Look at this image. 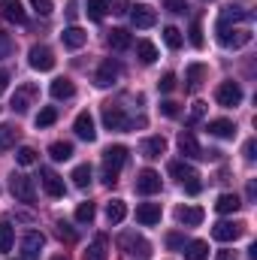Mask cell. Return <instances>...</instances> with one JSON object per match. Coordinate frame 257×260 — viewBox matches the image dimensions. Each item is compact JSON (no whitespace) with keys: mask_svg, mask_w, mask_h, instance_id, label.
<instances>
[{"mask_svg":"<svg viewBox=\"0 0 257 260\" xmlns=\"http://www.w3.org/2000/svg\"><path fill=\"white\" fill-rule=\"evenodd\" d=\"M206 76H209V70H206L203 64H191L188 67V73H185V82H188L185 88H188V91H200L203 82H206Z\"/></svg>","mask_w":257,"mask_h":260,"instance_id":"obj_23","label":"cell"},{"mask_svg":"<svg viewBox=\"0 0 257 260\" xmlns=\"http://www.w3.org/2000/svg\"><path fill=\"white\" fill-rule=\"evenodd\" d=\"M176 85H179V79H176V73H164V76H160V82H157V88H160L164 94H170V91H176Z\"/></svg>","mask_w":257,"mask_h":260,"instance_id":"obj_42","label":"cell"},{"mask_svg":"<svg viewBox=\"0 0 257 260\" xmlns=\"http://www.w3.org/2000/svg\"><path fill=\"white\" fill-rule=\"evenodd\" d=\"M109 12V3L106 0H88V18L91 21H103Z\"/></svg>","mask_w":257,"mask_h":260,"instance_id":"obj_36","label":"cell"},{"mask_svg":"<svg viewBox=\"0 0 257 260\" xmlns=\"http://www.w3.org/2000/svg\"><path fill=\"white\" fill-rule=\"evenodd\" d=\"M12 55V40L6 34H0V58H9Z\"/></svg>","mask_w":257,"mask_h":260,"instance_id":"obj_50","label":"cell"},{"mask_svg":"<svg viewBox=\"0 0 257 260\" xmlns=\"http://www.w3.org/2000/svg\"><path fill=\"white\" fill-rule=\"evenodd\" d=\"M118 73H121L118 61H112V58H109V61H103V64H100L97 76H94V85H97V88H109V85L118 79Z\"/></svg>","mask_w":257,"mask_h":260,"instance_id":"obj_15","label":"cell"},{"mask_svg":"<svg viewBox=\"0 0 257 260\" xmlns=\"http://www.w3.org/2000/svg\"><path fill=\"white\" fill-rule=\"evenodd\" d=\"M179 148H182V154L185 157H200V142H197V136H194L191 130H185L182 136H179Z\"/></svg>","mask_w":257,"mask_h":260,"instance_id":"obj_28","label":"cell"},{"mask_svg":"<svg viewBox=\"0 0 257 260\" xmlns=\"http://www.w3.org/2000/svg\"><path fill=\"white\" fill-rule=\"evenodd\" d=\"M136 58H139L142 64H154V61H157V49H154V43L139 40V43H136Z\"/></svg>","mask_w":257,"mask_h":260,"instance_id":"obj_32","label":"cell"},{"mask_svg":"<svg viewBox=\"0 0 257 260\" xmlns=\"http://www.w3.org/2000/svg\"><path fill=\"white\" fill-rule=\"evenodd\" d=\"M112 12H127V3H124V0H118V3L112 6Z\"/></svg>","mask_w":257,"mask_h":260,"instance_id":"obj_54","label":"cell"},{"mask_svg":"<svg viewBox=\"0 0 257 260\" xmlns=\"http://www.w3.org/2000/svg\"><path fill=\"white\" fill-rule=\"evenodd\" d=\"M242 233H245V224H239V221H218L212 227V239H218V242H236Z\"/></svg>","mask_w":257,"mask_h":260,"instance_id":"obj_8","label":"cell"},{"mask_svg":"<svg viewBox=\"0 0 257 260\" xmlns=\"http://www.w3.org/2000/svg\"><path fill=\"white\" fill-rule=\"evenodd\" d=\"M203 115H206V103H200V100H197V103L191 106V115H188V124H197V121H200Z\"/></svg>","mask_w":257,"mask_h":260,"instance_id":"obj_46","label":"cell"},{"mask_svg":"<svg viewBox=\"0 0 257 260\" xmlns=\"http://www.w3.org/2000/svg\"><path fill=\"white\" fill-rule=\"evenodd\" d=\"M160 115H164V118H176V115H179V103L164 100V103H160Z\"/></svg>","mask_w":257,"mask_h":260,"instance_id":"obj_45","label":"cell"},{"mask_svg":"<svg viewBox=\"0 0 257 260\" xmlns=\"http://www.w3.org/2000/svg\"><path fill=\"white\" fill-rule=\"evenodd\" d=\"M239 206H242V200L236 194H221L215 200V212H221V215H233V212H239Z\"/></svg>","mask_w":257,"mask_h":260,"instance_id":"obj_26","label":"cell"},{"mask_svg":"<svg viewBox=\"0 0 257 260\" xmlns=\"http://www.w3.org/2000/svg\"><path fill=\"white\" fill-rule=\"evenodd\" d=\"M37 97H40V88H37L34 82H24V85H18V88H15V94H12V103H9V106H12L15 112H27V109L34 106V100H37Z\"/></svg>","mask_w":257,"mask_h":260,"instance_id":"obj_7","label":"cell"},{"mask_svg":"<svg viewBox=\"0 0 257 260\" xmlns=\"http://www.w3.org/2000/svg\"><path fill=\"white\" fill-rule=\"evenodd\" d=\"M49 154H52V160H70L73 157V142H52L49 145Z\"/></svg>","mask_w":257,"mask_h":260,"instance_id":"obj_35","label":"cell"},{"mask_svg":"<svg viewBox=\"0 0 257 260\" xmlns=\"http://www.w3.org/2000/svg\"><path fill=\"white\" fill-rule=\"evenodd\" d=\"M215 100H218V106H224V109L239 106V103H242V88H239V82H233V79L221 82V85L215 88Z\"/></svg>","mask_w":257,"mask_h":260,"instance_id":"obj_6","label":"cell"},{"mask_svg":"<svg viewBox=\"0 0 257 260\" xmlns=\"http://www.w3.org/2000/svg\"><path fill=\"white\" fill-rule=\"evenodd\" d=\"M130 21L136 24V27H154V21H157V12L148 6V3H133L130 6Z\"/></svg>","mask_w":257,"mask_h":260,"instance_id":"obj_11","label":"cell"},{"mask_svg":"<svg viewBox=\"0 0 257 260\" xmlns=\"http://www.w3.org/2000/svg\"><path fill=\"white\" fill-rule=\"evenodd\" d=\"M9 191H12L15 200H21V203H34V197H37L34 182H30L27 176H21V173H12V179H9Z\"/></svg>","mask_w":257,"mask_h":260,"instance_id":"obj_9","label":"cell"},{"mask_svg":"<svg viewBox=\"0 0 257 260\" xmlns=\"http://www.w3.org/2000/svg\"><path fill=\"white\" fill-rule=\"evenodd\" d=\"M94 215H97L94 203H79V206H76V221H79V224H91Z\"/></svg>","mask_w":257,"mask_h":260,"instance_id":"obj_39","label":"cell"},{"mask_svg":"<svg viewBox=\"0 0 257 260\" xmlns=\"http://www.w3.org/2000/svg\"><path fill=\"white\" fill-rule=\"evenodd\" d=\"M106 257H109V239L100 233V236H94V242L88 245L85 260H106Z\"/></svg>","mask_w":257,"mask_h":260,"instance_id":"obj_24","label":"cell"},{"mask_svg":"<svg viewBox=\"0 0 257 260\" xmlns=\"http://www.w3.org/2000/svg\"><path fill=\"white\" fill-rule=\"evenodd\" d=\"M106 218H109V224H121L127 218V203L124 200H109L106 203Z\"/></svg>","mask_w":257,"mask_h":260,"instance_id":"obj_27","label":"cell"},{"mask_svg":"<svg viewBox=\"0 0 257 260\" xmlns=\"http://www.w3.org/2000/svg\"><path fill=\"white\" fill-rule=\"evenodd\" d=\"M103 124L109 130H130V127H145V118H127V112L121 109V106H112V103H106L103 106Z\"/></svg>","mask_w":257,"mask_h":260,"instance_id":"obj_2","label":"cell"},{"mask_svg":"<svg viewBox=\"0 0 257 260\" xmlns=\"http://www.w3.org/2000/svg\"><path fill=\"white\" fill-rule=\"evenodd\" d=\"M106 43H109V49H115V52H124V49H130V34L124 30V27H115V30H109Z\"/></svg>","mask_w":257,"mask_h":260,"instance_id":"obj_29","label":"cell"},{"mask_svg":"<svg viewBox=\"0 0 257 260\" xmlns=\"http://www.w3.org/2000/svg\"><path fill=\"white\" fill-rule=\"evenodd\" d=\"M236 21H251V12H245V9H239V6H227L224 12H221V18H218V27H233Z\"/></svg>","mask_w":257,"mask_h":260,"instance_id":"obj_22","label":"cell"},{"mask_svg":"<svg viewBox=\"0 0 257 260\" xmlns=\"http://www.w3.org/2000/svg\"><path fill=\"white\" fill-rule=\"evenodd\" d=\"M164 43H167L170 49H182L185 37H182V30H179V27H164Z\"/></svg>","mask_w":257,"mask_h":260,"instance_id":"obj_40","label":"cell"},{"mask_svg":"<svg viewBox=\"0 0 257 260\" xmlns=\"http://www.w3.org/2000/svg\"><path fill=\"white\" fill-rule=\"evenodd\" d=\"M6 85H9V76H6V73H0V94L6 91Z\"/></svg>","mask_w":257,"mask_h":260,"instance_id":"obj_55","label":"cell"},{"mask_svg":"<svg viewBox=\"0 0 257 260\" xmlns=\"http://www.w3.org/2000/svg\"><path fill=\"white\" fill-rule=\"evenodd\" d=\"M15 160H18L21 167H34V164H37V151H34L30 145H21V148L15 151Z\"/></svg>","mask_w":257,"mask_h":260,"instance_id":"obj_41","label":"cell"},{"mask_svg":"<svg viewBox=\"0 0 257 260\" xmlns=\"http://www.w3.org/2000/svg\"><path fill=\"white\" fill-rule=\"evenodd\" d=\"M76 15H79V3L70 0V3H67V18H76Z\"/></svg>","mask_w":257,"mask_h":260,"instance_id":"obj_52","label":"cell"},{"mask_svg":"<svg viewBox=\"0 0 257 260\" xmlns=\"http://www.w3.org/2000/svg\"><path fill=\"white\" fill-rule=\"evenodd\" d=\"M218 30V43L224 46V49H242V46H248L251 43V30L248 27H215Z\"/></svg>","mask_w":257,"mask_h":260,"instance_id":"obj_5","label":"cell"},{"mask_svg":"<svg viewBox=\"0 0 257 260\" xmlns=\"http://www.w3.org/2000/svg\"><path fill=\"white\" fill-rule=\"evenodd\" d=\"M127 164V148L124 145H109L103 151V185L112 188L118 182V170Z\"/></svg>","mask_w":257,"mask_h":260,"instance_id":"obj_1","label":"cell"},{"mask_svg":"<svg viewBox=\"0 0 257 260\" xmlns=\"http://www.w3.org/2000/svg\"><path fill=\"white\" fill-rule=\"evenodd\" d=\"M55 227H58V236H61L64 242H76V230H73V227H70L67 221H58Z\"/></svg>","mask_w":257,"mask_h":260,"instance_id":"obj_44","label":"cell"},{"mask_svg":"<svg viewBox=\"0 0 257 260\" xmlns=\"http://www.w3.org/2000/svg\"><path fill=\"white\" fill-rule=\"evenodd\" d=\"M136 221H139L142 227L160 224V203H139V206H136Z\"/></svg>","mask_w":257,"mask_h":260,"instance_id":"obj_14","label":"cell"},{"mask_svg":"<svg viewBox=\"0 0 257 260\" xmlns=\"http://www.w3.org/2000/svg\"><path fill=\"white\" fill-rule=\"evenodd\" d=\"M73 130H76V136L85 139V142H94V139H97V130H94V118H91V112H79L76 121H73Z\"/></svg>","mask_w":257,"mask_h":260,"instance_id":"obj_16","label":"cell"},{"mask_svg":"<svg viewBox=\"0 0 257 260\" xmlns=\"http://www.w3.org/2000/svg\"><path fill=\"white\" fill-rule=\"evenodd\" d=\"M43 191L49 197H64V179L55 173V170H43Z\"/></svg>","mask_w":257,"mask_h":260,"instance_id":"obj_20","label":"cell"},{"mask_svg":"<svg viewBox=\"0 0 257 260\" xmlns=\"http://www.w3.org/2000/svg\"><path fill=\"white\" fill-rule=\"evenodd\" d=\"M203 43H206V40H203V24H200V21H194V24H191V46H194V49H203Z\"/></svg>","mask_w":257,"mask_h":260,"instance_id":"obj_43","label":"cell"},{"mask_svg":"<svg viewBox=\"0 0 257 260\" xmlns=\"http://www.w3.org/2000/svg\"><path fill=\"white\" fill-rule=\"evenodd\" d=\"M121 248L127 251L130 257H139V260H148L151 257V242L145 239V236H139V233H133V230H127V233H121Z\"/></svg>","mask_w":257,"mask_h":260,"instance_id":"obj_4","label":"cell"},{"mask_svg":"<svg viewBox=\"0 0 257 260\" xmlns=\"http://www.w3.org/2000/svg\"><path fill=\"white\" fill-rule=\"evenodd\" d=\"M12 242H15V233H12V224L3 218L0 221V251H12Z\"/></svg>","mask_w":257,"mask_h":260,"instance_id":"obj_37","label":"cell"},{"mask_svg":"<svg viewBox=\"0 0 257 260\" xmlns=\"http://www.w3.org/2000/svg\"><path fill=\"white\" fill-rule=\"evenodd\" d=\"M203 218H206V212H203L200 206H179V209H176V221L185 224V227H197V224H203Z\"/></svg>","mask_w":257,"mask_h":260,"instance_id":"obj_18","label":"cell"},{"mask_svg":"<svg viewBox=\"0 0 257 260\" xmlns=\"http://www.w3.org/2000/svg\"><path fill=\"white\" fill-rule=\"evenodd\" d=\"M0 18L9 21V24H24L27 12H24L21 0H0Z\"/></svg>","mask_w":257,"mask_h":260,"instance_id":"obj_12","label":"cell"},{"mask_svg":"<svg viewBox=\"0 0 257 260\" xmlns=\"http://www.w3.org/2000/svg\"><path fill=\"white\" fill-rule=\"evenodd\" d=\"M61 40H64L67 49H82V46L88 43V34H85L82 27H76V24H73V27H67L64 34H61Z\"/></svg>","mask_w":257,"mask_h":260,"instance_id":"obj_25","label":"cell"},{"mask_svg":"<svg viewBox=\"0 0 257 260\" xmlns=\"http://www.w3.org/2000/svg\"><path fill=\"white\" fill-rule=\"evenodd\" d=\"M215 260H236V251H227V248H224V251L215 254Z\"/></svg>","mask_w":257,"mask_h":260,"instance_id":"obj_53","label":"cell"},{"mask_svg":"<svg viewBox=\"0 0 257 260\" xmlns=\"http://www.w3.org/2000/svg\"><path fill=\"white\" fill-rule=\"evenodd\" d=\"M167 245H170V248H185L188 242H185L182 233H170V236H167Z\"/></svg>","mask_w":257,"mask_h":260,"instance_id":"obj_48","label":"cell"},{"mask_svg":"<svg viewBox=\"0 0 257 260\" xmlns=\"http://www.w3.org/2000/svg\"><path fill=\"white\" fill-rule=\"evenodd\" d=\"M73 94H76V85H73L70 79H55V82H52V97H55V100H70Z\"/></svg>","mask_w":257,"mask_h":260,"instance_id":"obj_31","label":"cell"},{"mask_svg":"<svg viewBox=\"0 0 257 260\" xmlns=\"http://www.w3.org/2000/svg\"><path fill=\"white\" fill-rule=\"evenodd\" d=\"M15 139H18V127H12V124H0V154L9 151V148L15 145Z\"/></svg>","mask_w":257,"mask_h":260,"instance_id":"obj_34","label":"cell"},{"mask_svg":"<svg viewBox=\"0 0 257 260\" xmlns=\"http://www.w3.org/2000/svg\"><path fill=\"white\" fill-rule=\"evenodd\" d=\"M55 121H58V109L55 106H46V109L37 112V127H52Z\"/></svg>","mask_w":257,"mask_h":260,"instance_id":"obj_38","label":"cell"},{"mask_svg":"<svg viewBox=\"0 0 257 260\" xmlns=\"http://www.w3.org/2000/svg\"><path fill=\"white\" fill-rule=\"evenodd\" d=\"M185 260H209V242L194 239L185 245Z\"/></svg>","mask_w":257,"mask_h":260,"instance_id":"obj_30","label":"cell"},{"mask_svg":"<svg viewBox=\"0 0 257 260\" xmlns=\"http://www.w3.org/2000/svg\"><path fill=\"white\" fill-rule=\"evenodd\" d=\"M27 58H30V67H34V70H40V73L55 70V55H52V49H49V46H34V49L27 52Z\"/></svg>","mask_w":257,"mask_h":260,"instance_id":"obj_10","label":"cell"},{"mask_svg":"<svg viewBox=\"0 0 257 260\" xmlns=\"http://www.w3.org/2000/svg\"><path fill=\"white\" fill-rule=\"evenodd\" d=\"M209 133L218 136V139H233L236 136V124L230 118H212L209 121Z\"/></svg>","mask_w":257,"mask_h":260,"instance_id":"obj_21","label":"cell"},{"mask_svg":"<svg viewBox=\"0 0 257 260\" xmlns=\"http://www.w3.org/2000/svg\"><path fill=\"white\" fill-rule=\"evenodd\" d=\"M160 191V173H154V170H142L139 176H136V194L142 197H151Z\"/></svg>","mask_w":257,"mask_h":260,"instance_id":"obj_13","label":"cell"},{"mask_svg":"<svg viewBox=\"0 0 257 260\" xmlns=\"http://www.w3.org/2000/svg\"><path fill=\"white\" fill-rule=\"evenodd\" d=\"M30 6H34L40 15H52V9H55V6H52V0H30Z\"/></svg>","mask_w":257,"mask_h":260,"instance_id":"obj_47","label":"cell"},{"mask_svg":"<svg viewBox=\"0 0 257 260\" xmlns=\"http://www.w3.org/2000/svg\"><path fill=\"white\" fill-rule=\"evenodd\" d=\"M52 260H67V257H61V254H58V257H52Z\"/></svg>","mask_w":257,"mask_h":260,"instance_id":"obj_56","label":"cell"},{"mask_svg":"<svg viewBox=\"0 0 257 260\" xmlns=\"http://www.w3.org/2000/svg\"><path fill=\"white\" fill-rule=\"evenodd\" d=\"M70 179H73V185H76L79 191H85V188L91 185V167H88V164H79V167L73 170V176H70Z\"/></svg>","mask_w":257,"mask_h":260,"instance_id":"obj_33","label":"cell"},{"mask_svg":"<svg viewBox=\"0 0 257 260\" xmlns=\"http://www.w3.org/2000/svg\"><path fill=\"white\" fill-rule=\"evenodd\" d=\"M167 9L176 12V15H182V12L188 9V0H167Z\"/></svg>","mask_w":257,"mask_h":260,"instance_id":"obj_49","label":"cell"},{"mask_svg":"<svg viewBox=\"0 0 257 260\" xmlns=\"http://www.w3.org/2000/svg\"><path fill=\"white\" fill-rule=\"evenodd\" d=\"M254 151H257V142H254V139H248V142H245V148H242V154H245V160H248V164H254V157H257Z\"/></svg>","mask_w":257,"mask_h":260,"instance_id":"obj_51","label":"cell"},{"mask_svg":"<svg viewBox=\"0 0 257 260\" xmlns=\"http://www.w3.org/2000/svg\"><path fill=\"white\" fill-rule=\"evenodd\" d=\"M170 176L179 179V182L185 185L188 194H200V191H203V185H200V173L194 170L191 164H185V160H173V164H170Z\"/></svg>","mask_w":257,"mask_h":260,"instance_id":"obj_3","label":"cell"},{"mask_svg":"<svg viewBox=\"0 0 257 260\" xmlns=\"http://www.w3.org/2000/svg\"><path fill=\"white\" fill-rule=\"evenodd\" d=\"M43 245H46V236H43V233H37V230L24 233V239H21V248H24V257H27V260H40Z\"/></svg>","mask_w":257,"mask_h":260,"instance_id":"obj_17","label":"cell"},{"mask_svg":"<svg viewBox=\"0 0 257 260\" xmlns=\"http://www.w3.org/2000/svg\"><path fill=\"white\" fill-rule=\"evenodd\" d=\"M139 151H142V157H148V160H157V157L167 151V139H164V136H148V139H142Z\"/></svg>","mask_w":257,"mask_h":260,"instance_id":"obj_19","label":"cell"}]
</instances>
